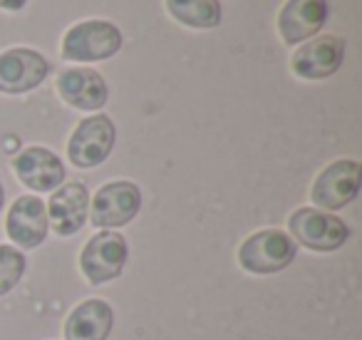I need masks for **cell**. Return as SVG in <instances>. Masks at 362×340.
Segmentation results:
<instances>
[{
  "instance_id": "6da1fadb",
  "label": "cell",
  "mask_w": 362,
  "mask_h": 340,
  "mask_svg": "<svg viewBox=\"0 0 362 340\" xmlns=\"http://www.w3.org/2000/svg\"><path fill=\"white\" fill-rule=\"evenodd\" d=\"M298 244L281 229H263L251 234L238 249V264L253 276H273L296 261Z\"/></svg>"
},
{
  "instance_id": "7a4b0ae2",
  "label": "cell",
  "mask_w": 362,
  "mask_h": 340,
  "mask_svg": "<svg viewBox=\"0 0 362 340\" xmlns=\"http://www.w3.org/2000/svg\"><path fill=\"white\" fill-rule=\"evenodd\" d=\"M288 231L296 244L305 246L317 254H330L345 246L350 239V229L340 216L330 211H320L315 206H300L288 219Z\"/></svg>"
},
{
  "instance_id": "3957f363",
  "label": "cell",
  "mask_w": 362,
  "mask_h": 340,
  "mask_svg": "<svg viewBox=\"0 0 362 340\" xmlns=\"http://www.w3.org/2000/svg\"><path fill=\"white\" fill-rule=\"evenodd\" d=\"M119 28L110 21L75 23L62 38V57L70 62H102L122 50Z\"/></svg>"
},
{
  "instance_id": "277c9868",
  "label": "cell",
  "mask_w": 362,
  "mask_h": 340,
  "mask_svg": "<svg viewBox=\"0 0 362 340\" xmlns=\"http://www.w3.org/2000/svg\"><path fill=\"white\" fill-rule=\"evenodd\" d=\"M129 246L117 231H100L85 244L80 254V271L92 285L110 283L124 273Z\"/></svg>"
},
{
  "instance_id": "5b68a950",
  "label": "cell",
  "mask_w": 362,
  "mask_h": 340,
  "mask_svg": "<svg viewBox=\"0 0 362 340\" xmlns=\"http://www.w3.org/2000/svg\"><path fill=\"white\" fill-rule=\"evenodd\" d=\"M117 130L115 122L107 115H92L85 117L75 127L70 142H67V159L77 169H95L110 159L115 149Z\"/></svg>"
},
{
  "instance_id": "8992f818",
  "label": "cell",
  "mask_w": 362,
  "mask_h": 340,
  "mask_svg": "<svg viewBox=\"0 0 362 340\" xmlns=\"http://www.w3.org/2000/svg\"><path fill=\"white\" fill-rule=\"evenodd\" d=\"M362 181V166L355 159H337L315 176L310 199L315 209L337 211L357 199Z\"/></svg>"
},
{
  "instance_id": "52a82bcc",
  "label": "cell",
  "mask_w": 362,
  "mask_h": 340,
  "mask_svg": "<svg viewBox=\"0 0 362 340\" xmlns=\"http://www.w3.org/2000/svg\"><path fill=\"white\" fill-rule=\"evenodd\" d=\"M141 209V189L134 181L117 179L107 181L105 186H100V191L92 199L90 209V221L92 226L102 231H112L127 226L134 221V216Z\"/></svg>"
},
{
  "instance_id": "ba28073f",
  "label": "cell",
  "mask_w": 362,
  "mask_h": 340,
  "mask_svg": "<svg viewBox=\"0 0 362 340\" xmlns=\"http://www.w3.org/2000/svg\"><path fill=\"white\" fill-rule=\"evenodd\" d=\"M50 75V62L33 47H11L0 52V92L25 95L40 87Z\"/></svg>"
},
{
  "instance_id": "9c48e42d",
  "label": "cell",
  "mask_w": 362,
  "mask_h": 340,
  "mask_svg": "<svg viewBox=\"0 0 362 340\" xmlns=\"http://www.w3.org/2000/svg\"><path fill=\"white\" fill-rule=\"evenodd\" d=\"M47 231V209L45 201L35 194H23L11 204L6 216V234L16 244V249L30 251L45 244Z\"/></svg>"
},
{
  "instance_id": "30bf717a",
  "label": "cell",
  "mask_w": 362,
  "mask_h": 340,
  "mask_svg": "<svg viewBox=\"0 0 362 340\" xmlns=\"http://www.w3.org/2000/svg\"><path fill=\"white\" fill-rule=\"evenodd\" d=\"M345 40L337 35H315L305 40L291 57V67L303 80H327L342 67Z\"/></svg>"
},
{
  "instance_id": "8fae6325",
  "label": "cell",
  "mask_w": 362,
  "mask_h": 340,
  "mask_svg": "<svg viewBox=\"0 0 362 340\" xmlns=\"http://www.w3.org/2000/svg\"><path fill=\"white\" fill-rule=\"evenodd\" d=\"M47 224L57 236H75L90 214V191L82 181H65L47 201Z\"/></svg>"
},
{
  "instance_id": "7c38bea8",
  "label": "cell",
  "mask_w": 362,
  "mask_h": 340,
  "mask_svg": "<svg viewBox=\"0 0 362 340\" xmlns=\"http://www.w3.org/2000/svg\"><path fill=\"white\" fill-rule=\"evenodd\" d=\"M13 169L21 184L30 191H55L65 184V164L62 159L47 147H28L13 159Z\"/></svg>"
},
{
  "instance_id": "4fadbf2b",
  "label": "cell",
  "mask_w": 362,
  "mask_h": 340,
  "mask_svg": "<svg viewBox=\"0 0 362 340\" xmlns=\"http://www.w3.org/2000/svg\"><path fill=\"white\" fill-rule=\"evenodd\" d=\"M327 23V0H288L278 13V33L286 45H303Z\"/></svg>"
},
{
  "instance_id": "5bb4252c",
  "label": "cell",
  "mask_w": 362,
  "mask_h": 340,
  "mask_svg": "<svg viewBox=\"0 0 362 340\" xmlns=\"http://www.w3.org/2000/svg\"><path fill=\"white\" fill-rule=\"evenodd\" d=\"M57 95L75 110L97 112L110 100V87L92 67H70L57 77Z\"/></svg>"
},
{
  "instance_id": "9a60e30c",
  "label": "cell",
  "mask_w": 362,
  "mask_h": 340,
  "mask_svg": "<svg viewBox=\"0 0 362 340\" xmlns=\"http://www.w3.org/2000/svg\"><path fill=\"white\" fill-rule=\"evenodd\" d=\"M115 328V310L107 300L90 298L75 305L65 320V340H107Z\"/></svg>"
},
{
  "instance_id": "2e32d148",
  "label": "cell",
  "mask_w": 362,
  "mask_h": 340,
  "mask_svg": "<svg viewBox=\"0 0 362 340\" xmlns=\"http://www.w3.org/2000/svg\"><path fill=\"white\" fill-rule=\"evenodd\" d=\"M166 11L176 23L197 30L218 28L223 18L218 0H166Z\"/></svg>"
},
{
  "instance_id": "e0dca14e",
  "label": "cell",
  "mask_w": 362,
  "mask_h": 340,
  "mask_svg": "<svg viewBox=\"0 0 362 340\" xmlns=\"http://www.w3.org/2000/svg\"><path fill=\"white\" fill-rule=\"evenodd\" d=\"M28 271V259L21 249L0 244V298L8 295L23 280Z\"/></svg>"
},
{
  "instance_id": "ac0fdd59",
  "label": "cell",
  "mask_w": 362,
  "mask_h": 340,
  "mask_svg": "<svg viewBox=\"0 0 362 340\" xmlns=\"http://www.w3.org/2000/svg\"><path fill=\"white\" fill-rule=\"evenodd\" d=\"M28 6V0H0V11H8V13H18Z\"/></svg>"
},
{
  "instance_id": "d6986e66",
  "label": "cell",
  "mask_w": 362,
  "mask_h": 340,
  "mask_svg": "<svg viewBox=\"0 0 362 340\" xmlns=\"http://www.w3.org/2000/svg\"><path fill=\"white\" fill-rule=\"evenodd\" d=\"M3 204H6V189H3V181H0V211H3Z\"/></svg>"
}]
</instances>
